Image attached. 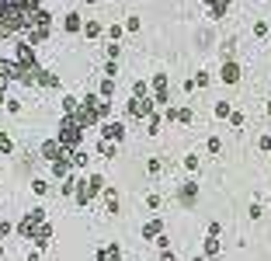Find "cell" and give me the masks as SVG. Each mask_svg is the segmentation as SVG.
Here are the masks:
<instances>
[{
    "label": "cell",
    "mask_w": 271,
    "mask_h": 261,
    "mask_svg": "<svg viewBox=\"0 0 271 261\" xmlns=\"http://www.w3.org/2000/svg\"><path fill=\"white\" fill-rule=\"evenodd\" d=\"M35 18H38V0H0V35H14Z\"/></svg>",
    "instance_id": "cell-1"
},
{
    "label": "cell",
    "mask_w": 271,
    "mask_h": 261,
    "mask_svg": "<svg viewBox=\"0 0 271 261\" xmlns=\"http://www.w3.org/2000/svg\"><path fill=\"white\" fill-rule=\"evenodd\" d=\"M98 261H122L119 244H108V247H101V251H98Z\"/></svg>",
    "instance_id": "cell-2"
},
{
    "label": "cell",
    "mask_w": 271,
    "mask_h": 261,
    "mask_svg": "<svg viewBox=\"0 0 271 261\" xmlns=\"http://www.w3.org/2000/svg\"><path fill=\"white\" fill-rule=\"evenodd\" d=\"M222 80L226 84H237L240 80V66L237 63H222Z\"/></svg>",
    "instance_id": "cell-3"
},
{
    "label": "cell",
    "mask_w": 271,
    "mask_h": 261,
    "mask_svg": "<svg viewBox=\"0 0 271 261\" xmlns=\"http://www.w3.org/2000/svg\"><path fill=\"white\" fill-rule=\"evenodd\" d=\"M160 230H164V223H160V219H153V223H146V227H143V237L153 240V237H160Z\"/></svg>",
    "instance_id": "cell-4"
},
{
    "label": "cell",
    "mask_w": 271,
    "mask_h": 261,
    "mask_svg": "<svg viewBox=\"0 0 271 261\" xmlns=\"http://www.w3.org/2000/svg\"><path fill=\"white\" fill-rule=\"evenodd\" d=\"M122 136H125V126H119V122L104 126V139H122Z\"/></svg>",
    "instance_id": "cell-5"
},
{
    "label": "cell",
    "mask_w": 271,
    "mask_h": 261,
    "mask_svg": "<svg viewBox=\"0 0 271 261\" xmlns=\"http://www.w3.org/2000/svg\"><path fill=\"white\" fill-rule=\"evenodd\" d=\"M63 28H66V31H80V28H84V25H80V14H66Z\"/></svg>",
    "instance_id": "cell-6"
},
{
    "label": "cell",
    "mask_w": 271,
    "mask_h": 261,
    "mask_svg": "<svg viewBox=\"0 0 271 261\" xmlns=\"http://www.w3.org/2000/svg\"><path fill=\"white\" fill-rule=\"evenodd\" d=\"M205 4H212V14H216V18L226 14V0H205Z\"/></svg>",
    "instance_id": "cell-7"
},
{
    "label": "cell",
    "mask_w": 271,
    "mask_h": 261,
    "mask_svg": "<svg viewBox=\"0 0 271 261\" xmlns=\"http://www.w3.org/2000/svg\"><path fill=\"white\" fill-rule=\"evenodd\" d=\"M229 111H233V108H229L226 101H219V104H216V115H219V119H229Z\"/></svg>",
    "instance_id": "cell-8"
},
{
    "label": "cell",
    "mask_w": 271,
    "mask_h": 261,
    "mask_svg": "<svg viewBox=\"0 0 271 261\" xmlns=\"http://www.w3.org/2000/svg\"><path fill=\"white\" fill-rule=\"evenodd\" d=\"M205 254H219V240H216V237L205 240Z\"/></svg>",
    "instance_id": "cell-9"
},
{
    "label": "cell",
    "mask_w": 271,
    "mask_h": 261,
    "mask_svg": "<svg viewBox=\"0 0 271 261\" xmlns=\"http://www.w3.org/2000/svg\"><path fill=\"white\" fill-rule=\"evenodd\" d=\"M84 31H87V35H91V39H98V35H101V25H94V21H91V25H87V28H84Z\"/></svg>",
    "instance_id": "cell-10"
},
{
    "label": "cell",
    "mask_w": 271,
    "mask_h": 261,
    "mask_svg": "<svg viewBox=\"0 0 271 261\" xmlns=\"http://www.w3.org/2000/svg\"><path fill=\"white\" fill-rule=\"evenodd\" d=\"M254 35H257V39H264V35H268V25L261 21V25H254Z\"/></svg>",
    "instance_id": "cell-11"
},
{
    "label": "cell",
    "mask_w": 271,
    "mask_h": 261,
    "mask_svg": "<svg viewBox=\"0 0 271 261\" xmlns=\"http://www.w3.org/2000/svg\"><path fill=\"white\" fill-rule=\"evenodd\" d=\"M0 150H11V139L7 136H0Z\"/></svg>",
    "instance_id": "cell-12"
},
{
    "label": "cell",
    "mask_w": 271,
    "mask_h": 261,
    "mask_svg": "<svg viewBox=\"0 0 271 261\" xmlns=\"http://www.w3.org/2000/svg\"><path fill=\"white\" fill-rule=\"evenodd\" d=\"M160 261H174V254H171V251H164V258H160Z\"/></svg>",
    "instance_id": "cell-13"
},
{
    "label": "cell",
    "mask_w": 271,
    "mask_h": 261,
    "mask_svg": "<svg viewBox=\"0 0 271 261\" xmlns=\"http://www.w3.org/2000/svg\"><path fill=\"white\" fill-rule=\"evenodd\" d=\"M268 115H271V101H268Z\"/></svg>",
    "instance_id": "cell-14"
},
{
    "label": "cell",
    "mask_w": 271,
    "mask_h": 261,
    "mask_svg": "<svg viewBox=\"0 0 271 261\" xmlns=\"http://www.w3.org/2000/svg\"><path fill=\"white\" fill-rule=\"evenodd\" d=\"M195 261H205V258H195Z\"/></svg>",
    "instance_id": "cell-15"
}]
</instances>
